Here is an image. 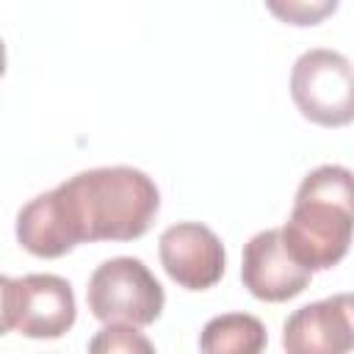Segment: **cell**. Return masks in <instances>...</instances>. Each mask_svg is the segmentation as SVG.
Listing matches in <instances>:
<instances>
[{
	"label": "cell",
	"instance_id": "cell-1",
	"mask_svg": "<svg viewBox=\"0 0 354 354\" xmlns=\"http://www.w3.org/2000/svg\"><path fill=\"white\" fill-rule=\"evenodd\" d=\"M80 243L136 241L160 207L158 185L133 166H100L55 185Z\"/></svg>",
	"mask_w": 354,
	"mask_h": 354
},
{
	"label": "cell",
	"instance_id": "cell-2",
	"mask_svg": "<svg viewBox=\"0 0 354 354\" xmlns=\"http://www.w3.org/2000/svg\"><path fill=\"white\" fill-rule=\"evenodd\" d=\"M351 227V171L346 166H318L301 180L293 210L279 232L285 249L299 266L307 271H326L348 254Z\"/></svg>",
	"mask_w": 354,
	"mask_h": 354
},
{
	"label": "cell",
	"instance_id": "cell-3",
	"mask_svg": "<svg viewBox=\"0 0 354 354\" xmlns=\"http://www.w3.org/2000/svg\"><path fill=\"white\" fill-rule=\"evenodd\" d=\"M86 301L97 321H122L141 329L160 318L166 293L141 260L113 257L94 268L86 288Z\"/></svg>",
	"mask_w": 354,
	"mask_h": 354
},
{
	"label": "cell",
	"instance_id": "cell-4",
	"mask_svg": "<svg viewBox=\"0 0 354 354\" xmlns=\"http://www.w3.org/2000/svg\"><path fill=\"white\" fill-rule=\"evenodd\" d=\"M290 97L304 119L321 127H346L354 119L351 61L335 50H307L293 64Z\"/></svg>",
	"mask_w": 354,
	"mask_h": 354
},
{
	"label": "cell",
	"instance_id": "cell-5",
	"mask_svg": "<svg viewBox=\"0 0 354 354\" xmlns=\"http://www.w3.org/2000/svg\"><path fill=\"white\" fill-rule=\"evenodd\" d=\"M14 329L33 340L66 335L77 318L72 285L55 274H28L14 279Z\"/></svg>",
	"mask_w": 354,
	"mask_h": 354
},
{
	"label": "cell",
	"instance_id": "cell-6",
	"mask_svg": "<svg viewBox=\"0 0 354 354\" xmlns=\"http://www.w3.org/2000/svg\"><path fill=\"white\" fill-rule=\"evenodd\" d=\"M158 252L166 274L185 290H207L224 277V246L199 221H180L163 230Z\"/></svg>",
	"mask_w": 354,
	"mask_h": 354
},
{
	"label": "cell",
	"instance_id": "cell-7",
	"mask_svg": "<svg viewBox=\"0 0 354 354\" xmlns=\"http://www.w3.org/2000/svg\"><path fill=\"white\" fill-rule=\"evenodd\" d=\"M354 346V299L337 293L299 307L282 332V348L290 354H343Z\"/></svg>",
	"mask_w": 354,
	"mask_h": 354
},
{
	"label": "cell",
	"instance_id": "cell-8",
	"mask_svg": "<svg viewBox=\"0 0 354 354\" xmlns=\"http://www.w3.org/2000/svg\"><path fill=\"white\" fill-rule=\"evenodd\" d=\"M241 279L260 301H288L310 285L313 271L290 257L279 230H263L243 246Z\"/></svg>",
	"mask_w": 354,
	"mask_h": 354
},
{
	"label": "cell",
	"instance_id": "cell-9",
	"mask_svg": "<svg viewBox=\"0 0 354 354\" xmlns=\"http://www.w3.org/2000/svg\"><path fill=\"white\" fill-rule=\"evenodd\" d=\"M17 241L25 252L44 260L64 257L80 243L58 188L39 194L17 213Z\"/></svg>",
	"mask_w": 354,
	"mask_h": 354
},
{
	"label": "cell",
	"instance_id": "cell-10",
	"mask_svg": "<svg viewBox=\"0 0 354 354\" xmlns=\"http://www.w3.org/2000/svg\"><path fill=\"white\" fill-rule=\"evenodd\" d=\"M268 343L260 318L246 313L216 315L205 324L199 335V348L205 354H257Z\"/></svg>",
	"mask_w": 354,
	"mask_h": 354
},
{
	"label": "cell",
	"instance_id": "cell-11",
	"mask_svg": "<svg viewBox=\"0 0 354 354\" xmlns=\"http://www.w3.org/2000/svg\"><path fill=\"white\" fill-rule=\"evenodd\" d=\"M340 0H266V8L285 25L310 28L337 11Z\"/></svg>",
	"mask_w": 354,
	"mask_h": 354
},
{
	"label": "cell",
	"instance_id": "cell-12",
	"mask_svg": "<svg viewBox=\"0 0 354 354\" xmlns=\"http://www.w3.org/2000/svg\"><path fill=\"white\" fill-rule=\"evenodd\" d=\"M91 351H152L155 346L138 332V326L133 324H122V321H111L100 329V335L88 343Z\"/></svg>",
	"mask_w": 354,
	"mask_h": 354
},
{
	"label": "cell",
	"instance_id": "cell-13",
	"mask_svg": "<svg viewBox=\"0 0 354 354\" xmlns=\"http://www.w3.org/2000/svg\"><path fill=\"white\" fill-rule=\"evenodd\" d=\"M11 290H14V279L0 274V335L14 329V299H11Z\"/></svg>",
	"mask_w": 354,
	"mask_h": 354
},
{
	"label": "cell",
	"instance_id": "cell-14",
	"mask_svg": "<svg viewBox=\"0 0 354 354\" xmlns=\"http://www.w3.org/2000/svg\"><path fill=\"white\" fill-rule=\"evenodd\" d=\"M3 72H6V44L0 41V77H3Z\"/></svg>",
	"mask_w": 354,
	"mask_h": 354
}]
</instances>
